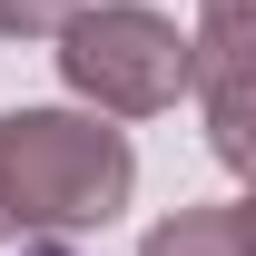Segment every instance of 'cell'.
Listing matches in <instances>:
<instances>
[{
	"instance_id": "6da1fadb",
	"label": "cell",
	"mask_w": 256,
	"mask_h": 256,
	"mask_svg": "<svg viewBox=\"0 0 256 256\" xmlns=\"http://www.w3.org/2000/svg\"><path fill=\"white\" fill-rule=\"evenodd\" d=\"M138 188L128 128L98 108H10L0 118V246L30 236H89Z\"/></svg>"
},
{
	"instance_id": "7a4b0ae2",
	"label": "cell",
	"mask_w": 256,
	"mask_h": 256,
	"mask_svg": "<svg viewBox=\"0 0 256 256\" xmlns=\"http://www.w3.org/2000/svg\"><path fill=\"white\" fill-rule=\"evenodd\" d=\"M60 79L89 98L98 118H158L197 79V40L168 10H148V0H98V10H69Z\"/></svg>"
},
{
	"instance_id": "3957f363",
	"label": "cell",
	"mask_w": 256,
	"mask_h": 256,
	"mask_svg": "<svg viewBox=\"0 0 256 256\" xmlns=\"http://www.w3.org/2000/svg\"><path fill=\"white\" fill-rule=\"evenodd\" d=\"M197 108H207V148L236 178H256V10H207L197 20Z\"/></svg>"
},
{
	"instance_id": "277c9868",
	"label": "cell",
	"mask_w": 256,
	"mask_h": 256,
	"mask_svg": "<svg viewBox=\"0 0 256 256\" xmlns=\"http://www.w3.org/2000/svg\"><path fill=\"white\" fill-rule=\"evenodd\" d=\"M138 256H246V246H236V217L226 207H178V217H158L138 236Z\"/></svg>"
},
{
	"instance_id": "5b68a950",
	"label": "cell",
	"mask_w": 256,
	"mask_h": 256,
	"mask_svg": "<svg viewBox=\"0 0 256 256\" xmlns=\"http://www.w3.org/2000/svg\"><path fill=\"white\" fill-rule=\"evenodd\" d=\"M69 10H79V0H0V40H60L69 30Z\"/></svg>"
},
{
	"instance_id": "8992f818",
	"label": "cell",
	"mask_w": 256,
	"mask_h": 256,
	"mask_svg": "<svg viewBox=\"0 0 256 256\" xmlns=\"http://www.w3.org/2000/svg\"><path fill=\"white\" fill-rule=\"evenodd\" d=\"M226 217H236V246H246V256H256V188H246V197H236V207H226Z\"/></svg>"
},
{
	"instance_id": "52a82bcc",
	"label": "cell",
	"mask_w": 256,
	"mask_h": 256,
	"mask_svg": "<svg viewBox=\"0 0 256 256\" xmlns=\"http://www.w3.org/2000/svg\"><path fill=\"white\" fill-rule=\"evenodd\" d=\"M20 256H69V246H50V236H30V246H20Z\"/></svg>"
},
{
	"instance_id": "ba28073f",
	"label": "cell",
	"mask_w": 256,
	"mask_h": 256,
	"mask_svg": "<svg viewBox=\"0 0 256 256\" xmlns=\"http://www.w3.org/2000/svg\"><path fill=\"white\" fill-rule=\"evenodd\" d=\"M197 10H256V0H197Z\"/></svg>"
}]
</instances>
